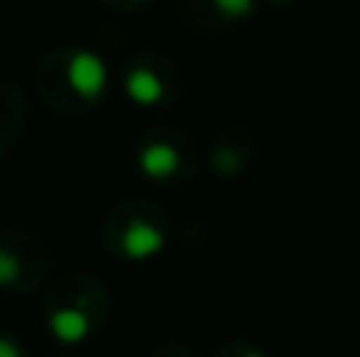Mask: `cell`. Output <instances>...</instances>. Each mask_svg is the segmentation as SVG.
<instances>
[{
  "mask_svg": "<svg viewBox=\"0 0 360 357\" xmlns=\"http://www.w3.org/2000/svg\"><path fill=\"white\" fill-rule=\"evenodd\" d=\"M143 168L149 171L152 177H165L177 168V152L171 149L168 143H158V145H149L143 149Z\"/></svg>",
  "mask_w": 360,
  "mask_h": 357,
  "instance_id": "obj_3",
  "label": "cell"
},
{
  "mask_svg": "<svg viewBox=\"0 0 360 357\" xmlns=\"http://www.w3.org/2000/svg\"><path fill=\"white\" fill-rule=\"evenodd\" d=\"M19 275H22V263H19V257L10 253V250H0V288L16 285Z\"/></svg>",
  "mask_w": 360,
  "mask_h": 357,
  "instance_id": "obj_4",
  "label": "cell"
},
{
  "mask_svg": "<svg viewBox=\"0 0 360 357\" xmlns=\"http://www.w3.org/2000/svg\"><path fill=\"white\" fill-rule=\"evenodd\" d=\"M0 357H22V348H19L13 339L0 335Z\"/></svg>",
  "mask_w": 360,
  "mask_h": 357,
  "instance_id": "obj_6",
  "label": "cell"
},
{
  "mask_svg": "<svg viewBox=\"0 0 360 357\" xmlns=\"http://www.w3.org/2000/svg\"><path fill=\"white\" fill-rule=\"evenodd\" d=\"M48 326H51V332H54V339L67 342V345H73V342L89 335L86 313H79V310H73V307H63V310H57V313H51Z\"/></svg>",
  "mask_w": 360,
  "mask_h": 357,
  "instance_id": "obj_2",
  "label": "cell"
},
{
  "mask_svg": "<svg viewBox=\"0 0 360 357\" xmlns=\"http://www.w3.org/2000/svg\"><path fill=\"white\" fill-rule=\"evenodd\" d=\"M67 82L76 95H82L86 101H95L105 92V82H108L105 63L95 54H89V51H76L67 60Z\"/></svg>",
  "mask_w": 360,
  "mask_h": 357,
  "instance_id": "obj_1",
  "label": "cell"
},
{
  "mask_svg": "<svg viewBox=\"0 0 360 357\" xmlns=\"http://www.w3.org/2000/svg\"><path fill=\"white\" fill-rule=\"evenodd\" d=\"M212 4L231 19H243L253 13V0H212Z\"/></svg>",
  "mask_w": 360,
  "mask_h": 357,
  "instance_id": "obj_5",
  "label": "cell"
}]
</instances>
